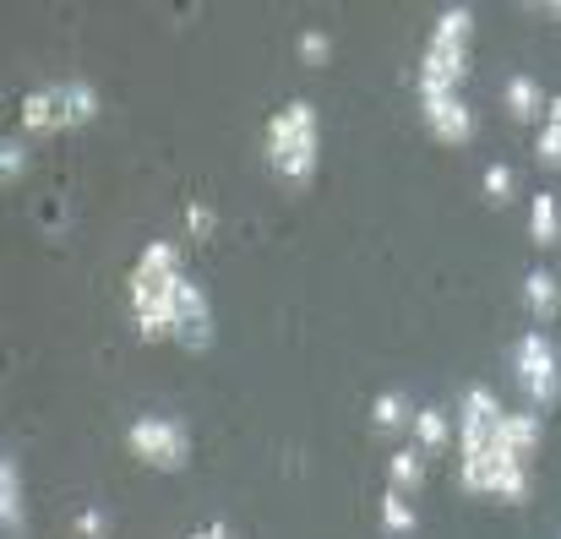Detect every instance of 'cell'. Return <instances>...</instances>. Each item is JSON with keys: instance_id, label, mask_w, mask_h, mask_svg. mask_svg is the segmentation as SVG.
I'll return each instance as SVG.
<instances>
[{"instance_id": "6da1fadb", "label": "cell", "mask_w": 561, "mask_h": 539, "mask_svg": "<svg viewBox=\"0 0 561 539\" xmlns=\"http://www.w3.org/2000/svg\"><path fill=\"white\" fill-rule=\"evenodd\" d=\"M181 245L170 240H153L137 262H131V278H126V300H131V322L142 333V344H164L175 339V295H181Z\"/></svg>"}, {"instance_id": "7a4b0ae2", "label": "cell", "mask_w": 561, "mask_h": 539, "mask_svg": "<svg viewBox=\"0 0 561 539\" xmlns=\"http://www.w3.org/2000/svg\"><path fill=\"white\" fill-rule=\"evenodd\" d=\"M322 159V121L311 99H289L273 121H267V164L284 185H306L317 175Z\"/></svg>"}, {"instance_id": "3957f363", "label": "cell", "mask_w": 561, "mask_h": 539, "mask_svg": "<svg viewBox=\"0 0 561 539\" xmlns=\"http://www.w3.org/2000/svg\"><path fill=\"white\" fill-rule=\"evenodd\" d=\"M469 44H474V11L469 5H447L436 16V33L420 55V71H414V88L420 99L425 93H458L463 77H469Z\"/></svg>"}, {"instance_id": "277c9868", "label": "cell", "mask_w": 561, "mask_h": 539, "mask_svg": "<svg viewBox=\"0 0 561 539\" xmlns=\"http://www.w3.org/2000/svg\"><path fill=\"white\" fill-rule=\"evenodd\" d=\"M126 447H131L137 463H148L159 474H175V469H186L191 458V431L181 420H170V414H142V420L126 425Z\"/></svg>"}, {"instance_id": "5b68a950", "label": "cell", "mask_w": 561, "mask_h": 539, "mask_svg": "<svg viewBox=\"0 0 561 539\" xmlns=\"http://www.w3.org/2000/svg\"><path fill=\"white\" fill-rule=\"evenodd\" d=\"M513 376H518V387H524V398H529L535 414H546L561 398V355L540 328L513 344Z\"/></svg>"}, {"instance_id": "8992f818", "label": "cell", "mask_w": 561, "mask_h": 539, "mask_svg": "<svg viewBox=\"0 0 561 539\" xmlns=\"http://www.w3.org/2000/svg\"><path fill=\"white\" fill-rule=\"evenodd\" d=\"M213 339H218V322H213L207 289L191 284V278H181V295H175V344H181L186 355H207Z\"/></svg>"}, {"instance_id": "52a82bcc", "label": "cell", "mask_w": 561, "mask_h": 539, "mask_svg": "<svg viewBox=\"0 0 561 539\" xmlns=\"http://www.w3.org/2000/svg\"><path fill=\"white\" fill-rule=\"evenodd\" d=\"M420 110H425V126H431L436 142L463 148V142L474 137V110L463 104V93H425Z\"/></svg>"}, {"instance_id": "ba28073f", "label": "cell", "mask_w": 561, "mask_h": 539, "mask_svg": "<svg viewBox=\"0 0 561 539\" xmlns=\"http://www.w3.org/2000/svg\"><path fill=\"white\" fill-rule=\"evenodd\" d=\"M485 496H502V502H529V458L502 452V447L491 441V480H485Z\"/></svg>"}, {"instance_id": "9c48e42d", "label": "cell", "mask_w": 561, "mask_h": 539, "mask_svg": "<svg viewBox=\"0 0 561 539\" xmlns=\"http://www.w3.org/2000/svg\"><path fill=\"white\" fill-rule=\"evenodd\" d=\"M55 99H60V131H82V126H93V121H99V88H93L88 77L60 82V88H55Z\"/></svg>"}, {"instance_id": "30bf717a", "label": "cell", "mask_w": 561, "mask_h": 539, "mask_svg": "<svg viewBox=\"0 0 561 539\" xmlns=\"http://www.w3.org/2000/svg\"><path fill=\"white\" fill-rule=\"evenodd\" d=\"M540 441H546V425H540V414H535V409H518V414H507V420L496 425V447H502V452L535 458V452H540Z\"/></svg>"}, {"instance_id": "8fae6325", "label": "cell", "mask_w": 561, "mask_h": 539, "mask_svg": "<svg viewBox=\"0 0 561 539\" xmlns=\"http://www.w3.org/2000/svg\"><path fill=\"white\" fill-rule=\"evenodd\" d=\"M502 104H507V115H513L518 126H535V121H540V110H546L551 99L540 93V82H535V77H524V71H518V77H507Z\"/></svg>"}, {"instance_id": "7c38bea8", "label": "cell", "mask_w": 561, "mask_h": 539, "mask_svg": "<svg viewBox=\"0 0 561 539\" xmlns=\"http://www.w3.org/2000/svg\"><path fill=\"white\" fill-rule=\"evenodd\" d=\"M524 306H529V317H535V322H557V317H561V284H557V273L535 267V273L524 278Z\"/></svg>"}, {"instance_id": "4fadbf2b", "label": "cell", "mask_w": 561, "mask_h": 539, "mask_svg": "<svg viewBox=\"0 0 561 539\" xmlns=\"http://www.w3.org/2000/svg\"><path fill=\"white\" fill-rule=\"evenodd\" d=\"M414 414H420V409H409V398H403V392H376V403H371V431H376V436H398V431H414Z\"/></svg>"}, {"instance_id": "5bb4252c", "label": "cell", "mask_w": 561, "mask_h": 539, "mask_svg": "<svg viewBox=\"0 0 561 539\" xmlns=\"http://www.w3.org/2000/svg\"><path fill=\"white\" fill-rule=\"evenodd\" d=\"M387 485L403 491V496H414V491L425 485V452H420V447H398V452L387 458Z\"/></svg>"}, {"instance_id": "9a60e30c", "label": "cell", "mask_w": 561, "mask_h": 539, "mask_svg": "<svg viewBox=\"0 0 561 539\" xmlns=\"http://www.w3.org/2000/svg\"><path fill=\"white\" fill-rule=\"evenodd\" d=\"M376 513H381V535L387 539H409L414 529H420V518H414L409 496H403V491H392V485L381 491V507H376Z\"/></svg>"}, {"instance_id": "2e32d148", "label": "cell", "mask_w": 561, "mask_h": 539, "mask_svg": "<svg viewBox=\"0 0 561 539\" xmlns=\"http://www.w3.org/2000/svg\"><path fill=\"white\" fill-rule=\"evenodd\" d=\"M22 131H60V99H55V88H33L22 99Z\"/></svg>"}, {"instance_id": "e0dca14e", "label": "cell", "mask_w": 561, "mask_h": 539, "mask_svg": "<svg viewBox=\"0 0 561 539\" xmlns=\"http://www.w3.org/2000/svg\"><path fill=\"white\" fill-rule=\"evenodd\" d=\"M0 524H5V535L22 529V474H16V458H0Z\"/></svg>"}, {"instance_id": "ac0fdd59", "label": "cell", "mask_w": 561, "mask_h": 539, "mask_svg": "<svg viewBox=\"0 0 561 539\" xmlns=\"http://www.w3.org/2000/svg\"><path fill=\"white\" fill-rule=\"evenodd\" d=\"M529 234H535V245H557L561 240V202L551 191H540L529 202Z\"/></svg>"}, {"instance_id": "d6986e66", "label": "cell", "mask_w": 561, "mask_h": 539, "mask_svg": "<svg viewBox=\"0 0 561 539\" xmlns=\"http://www.w3.org/2000/svg\"><path fill=\"white\" fill-rule=\"evenodd\" d=\"M535 159L546 170H561V93H551V104H546V121H540V137H535Z\"/></svg>"}, {"instance_id": "ffe728a7", "label": "cell", "mask_w": 561, "mask_h": 539, "mask_svg": "<svg viewBox=\"0 0 561 539\" xmlns=\"http://www.w3.org/2000/svg\"><path fill=\"white\" fill-rule=\"evenodd\" d=\"M447 441H453V420H447L442 409H420V414H414V447L431 458V452H442Z\"/></svg>"}, {"instance_id": "44dd1931", "label": "cell", "mask_w": 561, "mask_h": 539, "mask_svg": "<svg viewBox=\"0 0 561 539\" xmlns=\"http://www.w3.org/2000/svg\"><path fill=\"white\" fill-rule=\"evenodd\" d=\"M480 185H485V196H491L496 207H507V202L518 196V175H513L507 164H485V175H480Z\"/></svg>"}, {"instance_id": "7402d4cb", "label": "cell", "mask_w": 561, "mask_h": 539, "mask_svg": "<svg viewBox=\"0 0 561 539\" xmlns=\"http://www.w3.org/2000/svg\"><path fill=\"white\" fill-rule=\"evenodd\" d=\"M295 49H300V60H306V66H328V60H333V38H328L322 27H300Z\"/></svg>"}, {"instance_id": "603a6c76", "label": "cell", "mask_w": 561, "mask_h": 539, "mask_svg": "<svg viewBox=\"0 0 561 539\" xmlns=\"http://www.w3.org/2000/svg\"><path fill=\"white\" fill-rule=\"evenodd\" d=\"M22 175H27V148H22L16 137H5V142H0V180L16 185Z\"/></svg>"}, {"instance_id": "cb8c5ba5", "label": "cell", "mask_w": 561, "mask_h": 539, "mask_svg": "<svg viewBox=\"0 0 561 539\" xmlns=\"http://www.w3.org/2000/svg\"><path fill=\"white\" fill-rule=\"evenodd\" d=\"M77 539H110V513L104 507H82L77 513Z\"/></svg>"}, {"instance_id": "d4e9b609", "label": "cell", "mask_w": 561, "mask_h": 539, "mask_svg": "<svg viewBox=\"0 0 561 539\" xmlns=\"http://www.w3.org/2000/svg\"><path fill=\"white\" fill-rule=\"evenodd\" d=\"M186 229H191V240H207V234L218 229V213H213L207 202H191L186 207Z\"/></svg>"}, {"instance_id": "484cf974", "label": "cell", "mask_w": 561, "mask_h": 539, "mask_svg": "<svg viewBox=\"0 0 561 539\" xmlns=\"http://www.w3.org/2000/svg\"><path fill=\"white\" fill-rule=\"evenodd\" d=\"M191 539H229V524H207V529H196Z\"/></svg>"}, {"instance_id": "4316f807", "label": "cell", "mask_w": 561, "mask_h": 539, "mask_svg": "<svg viewBox=\"0 0 561 539\" xmlns=\"http://www.w3.org/2000/svg\"><path fill=\"white\" fill-rule=\"evenodd\" d=\"M540 11H546V16H561V0H546Z\"/></svg>"}]
</instances>
